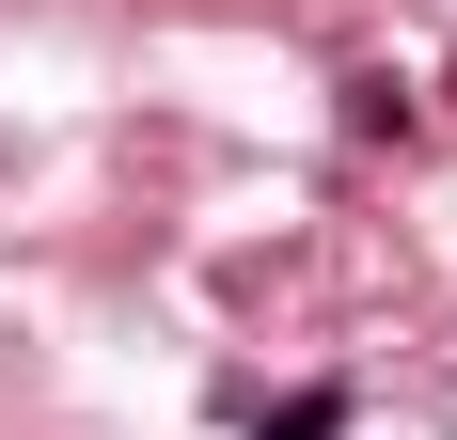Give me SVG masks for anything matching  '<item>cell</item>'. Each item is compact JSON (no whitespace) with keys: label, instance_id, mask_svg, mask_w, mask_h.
Masks as SVG:
<instances>
[{"label":"cell","instance_id":"cell-1","mask_svg":"<svg viewBox=\"0 0 457 440\" xmlns=\"http://www.w3.org/2000/svg\"><path fill=\"white\" fill-rule=\"evenodd\" d=\"M253 440H347V394H284V409H237Z\"/></svg>","mask_w":457,"mask_h":440}]
</instances>
